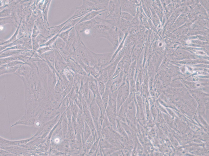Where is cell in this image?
Segmentation results:
<instances>
[{
  "label": "cell",
  "mask_w": 209,
  "mask_h": 156,
  "mask_svg": "<svg viewBox=\"0 0 209 156\" xmlns=\"http://www.w3.org/2000/svg\"><path fill=\"white\" fill-rule=\"evenodd\" d=\"M122 77L121 76L118 77L111 83L109 87V91L111 93H114L119 88L122 82Z\"/></svg>",
  "instance_id": "9c48e42d"
},
{
  "label": "cell",
  "mask_w": 209,
  "mask_h": 156,
  "mask_svg": "<svg viewBox=\"0 0 209 156\" xmlns=\"http://www.w3.org/2000/svg\"><path fill=\"white\" fill-rule=\"evenodd\" d=\"M106 10H105L97 11H92L85 15L76 25L82 22L89 21L94 19L97 16L100 15L102 12Z\"/></svg>",
  "instance_id": "52a82bcc"
},
{
  "label": "cell",
  "mask_w": 209,
  "mask_h": 156,
  "mask_svg": "<svg viewBox=\"0 0 209 156\" xmlns=\"http://www.w3.org/2000/svg\"><path fill=\"white\" fill-rule=\"evenodd\" d=\"M91 51L94 58L95 66L103 69L110 64L113 56V52L99 54Z\"/></svg>",
  "instance_id": "3957f363"
},
{
  "label": "cell",
  "mask_w": 209,
  "mask_h": 156,
  "mask_svg": "<svg viewBox=\"0 0 209 156\" xmlns=\"http://www.w3.org/2000/svg\"><path fill=\"white\" fill-rule=\"evenodd\" d=\"M90 30L93 37L105 38L110 41L112 44L117 35V32L113 27L102 23L101 20L99 21Z\"/></svg>",
  "instance_id": "6da1fadb"
},
{
  "label": "cell",
  "mask_w": 209,
  "mask_h": 156,
  "mask_svg": "<svg viewBox=\"0 0 209 156\" xmlns=\"http://www.w3.org/2000/svg\"><path fill=\"white\" fill-rule=\"evenodd\" d=\"M31 70V67L29 65L24 63L21 64L14 74L19 77H25L30 74Z\"/></svg>",
  "instance_id": "8992f818"
},
{
  "label": "cell",
  "mask_w": 209,
  "mask_h": 156,
  "mask_svg": "<svg viewBox=\"0 0 209 156\" xmlns=\"http://www.w3.org/2000/svg\"><path fill=\"white\" fill-rule=\"evenodd\" d=\"M121 17L124 18L126 20L128 21L131 20L133 18V17L128 13L123 12L121 13Z\"/></svg>",
  "instance_id": "9a60e30c"
},
{
  "label": "cell",
  "mask_w": 209,
  "mask_h": 156,
  "mask_svg": "<svg viewBox=\"0 0 209 156\" xmlns=\"http://www.w3.org/2000/svg\"><path fill=\"white\" fill-rule=\"evenodd\" d=\"M98 91L100 94L103 95L106 89V86L104 82L98 81Z\"/></svg>",
  "instance_id": "4fadbf2b"
},
{
  "label": "cell",
  "mask_w": 209,
  "mask_h": 156,
  "mask_svg": "<svg viewBox=\"0 0 209 156\" xmlns=\"http://www.w3.org/2000/svg\"><path fill=\"white\" fill-rule=\"evenodd\" d=\"M124 63V61L122 60L117 63L115 72L113 75L114 77L116 76L119 74L122 69Z\"/></svg>",
  "instance_id": "5bb4252c"
},
{
  "label": "cell",
  "mask_w": 209,
  "mask_h": 156,
  "mask_svg": "<svg viewBox=\"0 0 209 156\" xmlns=\"http://www.w3.org/2000/svg\"><path fill=\"white\" fill-rule=\"evenodd\" d=\"M84 16L73 20H70L69 18V20L63 27L60 32L65 31L75 27Z\"/></svg>",
  "instance_id": "30bf717a"
},
{
  "label": "cell",
  "mask_w": 209,
  "mask_h": 156,
  "mask_svg": "<svg viewBox=\"0 0 209 156\" xmlns=\"http://www.w3.org/2000/svg\"><path fill=\"white\" fill-rule=\"evenodd\" d=\"M88 87L92 93L96 94L99 93L97 83L94 79H91L89 82Z\"/></svg>",
  "instance_id": "8fae6325"
},
{
  "label": "cell",
  "mask_w": 209,
  "mask_h": 156,
  "mask_svg": "<svg viewBox=\"0 0 209 156\" xmlns=\"http://www.w3.org/2000/svg\"><path fill=\"white\" fill-rule=\"evenodd\" d=\"M74 50L84 64L92 66H95L94 58L91 50L85 45L80 37L79 39L77 47Z\"/></svg>",
  "instance_id": "7a4b0ae2"
},
{
  "label": "cell",
  "mask_w": 209,
  "mask_h": 156,
  "mask_svg": "<svg viewBox=\"0 0 209 156\" xmlns=\"http://www.w3.org/2000/svg\"><path fill=\"white\" fill-rule=\"evenodd\" d=\"M74 27L65 31H63L60 34L59 36L62 40L66 43L67 41L70 31Z\"/></svg>",
  "instance_id": "7c38bea8"
},
{
  "label": "cell",
  "mask_w": 209,
  "mask_h": 156,
  "mask_svg": "<svg viewBox=\"0 0 209 156\" xmlns=\"http://www.w3.org/2000/svg\"><path fill=\"white\" fill-rule=\"evenodd\" d=\"M36 124L37 125H39V122H37L36 123Z\"/></svg>",
  "instance_id": "e0dca14e"
},
{
  "label": "cell",
  "mask_w": 209,
  "mask_h": 156,
  "mask_svg": "<svg viewBox=\"0 0 209 156\" xmlns=\"http://www.w3.org/2000/svg\"><path fill=\"white\" fill-rule=\"evenodd\" d=\"M21 65L13 67H8L4 64L0 65V75L9 73H14L18 68Z\"/></svg>",
  "instance_id": "ba28073f"
},
{
  "label": "cell",
  "mask_w": 209,
  "mask_h": 156,
  "mask_svg": "<svg viewBox=\"0 0 209 156\" xmlns=\"http://www.w3.org/2000/svg\"><path fill=\"white\" fill-rule=\"evenodd\" d=\"M3 27L1 26L0 27V29L2 30L3 29Z\"/></svg>",
  "instance_id": "2e32d148"
},
{
  "label": "cell",
  "mask_w": 209,
  "mask_h": 156,
  "mask_svg": "<svg viewBox=\"0 0 209 156\" xmlns=\"http://www.w3.org/2000/svg\"><path fill=\"white\" fill-rule=\"evenodd\" d=\"M96 18L95 17L91 20L83 22L76 25L74 27L76 31L82 32L91 29L99 22Z\"/></svg>",
  "instance_id": "5b68a950"
},
{
  "label": "cell",
  "mask_w": 209,
  "mask_h": 156,
  "mask_svg": "<svg viewBox=\"0 0 209 156\" xmlns=\"http://www.w3.org/2000/svg\"><path fill=\"white\" fill-rule=\"evenodd\" d=\"M93 10L88 0H83L82 5L76 8L74 13L69 19L73 20L81 17Z\"/></svg>",
  "instance_id": "277c9868"
}]
</instances>
